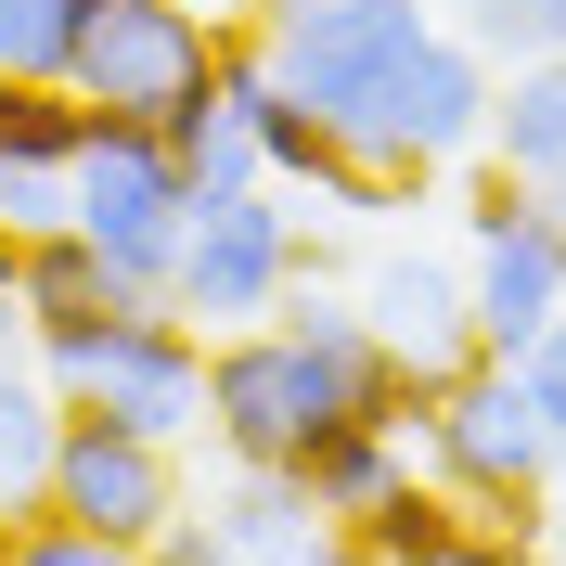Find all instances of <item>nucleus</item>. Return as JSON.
Wrapping results in <instances>:
<instances>
[{
  "label": "nucleus",
  "mask_w": 566,
  "mask_h": 566,
  "mask_svg": "<svg viewBox=\"0 0 566 566\" xmlns=\"http://www.w3.org/2000/svg\"><path fill=\"white\" fill-rule=\"evenodd\" d=\"M424 399L438 374H412L360 296H283L245 335H207V438L258 476H296L335 424H424Z\"/></svg>",
  "instance_id": "obj_1"
},
{
  "label": "nucleus",
  "mask_w": 566,
  "mask_h": 566,
  "mask_svg": "<svg viewBox=\"0 0 566 566\" xmlns=\"http://www.w3.org/2000/svg\"><path fill=\"white\" fill-rule=\"evenodd\" d=\"M39 387L65 412H104V424H142V438H193L207 424V335L168 310V296H129L116 322H77V335H39Z\"/></svg>",
  "instance_id": "obj_2"
},
{
  "label": "nucleus",
  "mask_w": 566,
  "mask_h": 566,
  "mask_svg": "<svg viewBox=\"0 0 566 566\" xmlns=\"http://www.w3.org/2000/svg\"><path fill=\"white\" fill-rule=\"evenodd\" d=\"M424 490H451L463 515H490V528H528L541 541V490H554V438H541L528 387H515V360H463L451 387L424 399Z\"/></svg>",
  "instance_id": "obj_3"
},
{
  "label": "nucleus",
  "mask_w": 566,
  "mask_h": 566,
  "mask_svg": "<svg viewBox=\"0 0 566 566\" xmlns=\"http://www.w3.org/2000/svg\"><path fill=\"white\" fill-rule=\"evenodd\" d=\"M180 219H193V168L168 155V129H142V116H91V142H77V168H65V232L104 258L116 283L168 296Z\"/></svg>",
  "instance_id": "obj_4"
},
{
  "label": "nucleus",
  "mask_w": 566,
  "mask_h": 566,
  "mask_svg": "<svg viewBox=\"0 0 566 566\" xmlns=\"http://www.w3.org/2000/svg\"><path fill=\"white\" fill-rule=\"evenodd\" d=\"M296 271H310L296 207H283L271 180H232V193H193V219H180L168 310L193 322V335H245V322H271L283 296H296Z\"/></svg>",
  "instance_id": "obj_5"
},
{
  "label": "nucleus",
  "mask_w": 566,
  "mask_h": 566,
  "mask_svg": "<svg viewBox=\"0 0 566 566\" xmlns=\"http://www.w3.org/2000/svg\"><path fill=\"white\" fill-rule=\"evenodd\" d=\"M463 310H476V360H528L541 335L566 322V245L554 219H541V193L515 168H476L463 180Z\"/></svg>",
  "instance_id": "obj_6"
},
{
  "label": "nucleus",
  "mask_w": 566,
  "mask_h": 566,
  "mask_svg": "<svg viewBox=\"0 0 566 566\" xmlns=\"http://www.w3.org/2000/svg\"><path fill=\"white\" fill-rule=\"evenodd\" d=\"M424 39H438V13H424V0H296V13H271V27H258V52H271V77L322 116V129L348 142V116L374 104L399 65H412Z\"/></svg>",
  "instance_id": "obj_7"
},
{
  "label": "nucleus",
  "mask_w": 566,
  "mask_h": 566,
  "mask_svg": "<svg viewBox=\"0 0 566 566\" xmlns=\"http://www.w3.org/2000/svg\"><path fill=\"white\" fill-rule=\"evenodd\" d=\"M219 65V13L193 0H91V27H77V65L65 91L91 116H142V129H168Z\"/></svg>",
  "instance_id": "obj_8"
},
{
  "label": "nucleus",
  "mask_w": 566,
  "mask_h": 566,
  "mask_svg": "<svg viewBox=\"0 0 566 566\" xmlns=\"http://www.w3.org/2000/svg\"><path fill=\"white\" fill-rule=\"evenodd\" d=\"M490 91H502V65L438 27L412 65L348 116V155H374V168H399V180H438V168H463V155H490Z\"/></svg>",
  "instance_id": "obj_9"
},
{
  "label": "nucleus",
  "mask_w": 566,
  "mask_h": 566,
  "mask_svg": "<svg viewBox=\"0 0 566 566\" xmlns=\"http://www.w3.org/2000/svg\"><path fill=\"white\" fill-rule=\"evenodd\" d=\"M39 515H65V528H104V541H155L180 515V463L168 438H142V424H104V412H65L52 438V476H39Z\"/></svg>",
  "instance_id": "obj_10"
},
{
  "label": "nucleus",
  "mask_w": 566,
  "mask_h": 566,
  "mask_svg": "<svg viewBox=\"0 0 566 566\" xmlns=\"http://www.w3.org/2000/svg\"><path fill=\"white\" fill-rule=\"evenodd\" d=\"M360 322L387 335L412 374H438L451 387L463 360H476V310H463V271L451 258H424V245H387L374 271H360Z\"/></svg>",
  "instance_id": "obj_11"
},
{
  "label": "nucleus",
  "mask_w": 566,
  "mask_h": 566,
  "mask_svg": "<svg viewBox=\"0 0 566 566\" xmlns=\"http://www.w3.org/2000/svg\"><path fill=\"white\" fill-rule=\"evenodd\" d=\"M129 296H142V283H116L77 232H27V245H13V310H27V348H39V335H77V322H116Z\"/></svg>",
  "instance_id": "obj_12"
},
{
  "label": "nucleus",
  "mask_w": 566,
  "mask_h": 566,
  "mask_svg": "<svg viewBox=\"0 0 566 566\" xmlns=\"http://www.w3.org/2000/svg\"><path fill=\"white\" fill-rule=\"evenodd\" d=\"M296 490H310V515H322V528H360L374 502H399V490H412V424H335V438L296 463Z\"/></svg>",
  "instance_id": "obj_13"
},
{
  "label": "nucleus",
  "mask_w": 566,
  "mask_h": 566,
  "mask_svg": "<svg viewBox=\"0 0 566 566\" xmlns=\"http://www.w3.org/2000/svg\"><path fill=\"white\" fill-rule=\"evenodd\" d=\"M490 168H515V180H554L566 168V52L502 65V91H490Z\"/></svg>",
  "instance_id": "obj_14"
},
{
  "label": "nucleus",
  "mask_w": 566,
  "mask_h": 566,
  "mask_svg": "<svg viewBox=\"0 0 566 566\" xmlns=\"http://www.w3.org/2000/svg\"><path fill=\"white\" fill-rule=\"evenodd\" d=\"M207 528L232 541L245 566H296V554L322 541V515H310V490H296V476H258V463H232V490L207 502Z\"/></svg>",
  "instance_id": "obj_15"
},
{
  "label": "nucleus",
  "mask_w": 566,
  "mask_h": 566,
  "mask_svg": "<svg viewBox=\"0 0 566 566\" xmlns=\"http://www.w3.org/2000/svg\"><path fill=\"white\" fill-rule=\"evenodd\" d=\"M52 438H65V399L39 387V360H0V502H13V515H39Z\"/></svg>",
  "instance_id": "obj_16"
},
{
  "label": "nucleus",
  "mask_w": 566,
  "mask_h": 566,
  "mask_svg": "<svg viewBox=\"0 0 566 566\" xmlns=\"http://www.w3.org/2000/svg\"><path fill=\"white\" fill-rule=\"evenodd\" d=\"M77 142H91V104H77L65 77H0V168H77Z\"/></svg>",
  "instance_id": "obj_17"
},
{
  "label": "nucleus",
  "mask_w": 566,
  "mask_h": 566,
  "mask_svg": "<svg viewBox=\"0 0 566 566\" xmlns=\"http://www.w3.org/2000/svg\"><path fill=\"white\" fill-rule=\"evenodd\" d=\"M348 541H360L374 566H451V541H463V502L412 476V490H399V502H374V515H360Z\"/></svg>",
  "instance_id": "obj_18"
},
{
  "label": "nucleus",
  "mask_w": 566,
  "mask_h": 566,
  "mask_svg": "<svg viewBox=\"0 0 566 566\" xmlns=\"http://www.w3.org/2000/svg\"><path fill=\"white\" fill-rule=\"evenodd\" d=\"M451 39L490 65H541V52H566V0H451Z\"/></svg>",
  "instance_id": "obj_19"
},
{
  "label": "nucleus",
  "mask_w": 566,
  "mask_h": 566,
  "mask_svg": "<svg viewBox=\"0 0 566 566\" xmlns=\"http://www.w3.org/2000/svg\"><path fill=\"white\" fill-rule=\"evenodd\" d=\"M91 0H0V77H65Z\"/></svg>",
  "instance_id": "obj_20"
},
{
  "label": "nucleus",
  "mask_w": 566,
  "mask_h": 566,
  "mask_svg": "<svg viewBox=\"0 0 566 566\" xmlns=\"http://www.w3.org/2000/svg\"><path fill=\"white\" fill-rule=\"evenodd\" d=\"M0 566H142V554L104 541V528H65V515H13L0 528Z\"/></svg>",
  "instance_id": "obj_21"
},
{
  "label": "nucleus",
  "mask_w": 566,
  "mask_h": 566,
  "mask_svg": "<svg viewBox=\"0 0 566 566\" xmlns=\"http://www.w3.org/2000/svg\"><path fill=\"white\" fill-rule=\"evenodd\" d=\"M515 387H528V412H541V438H554V463H566V322L541 335L528 360H515Z\"/></svg>",
  "instance_id": "obj_22"
},
{
  "label": "nucleus",
  "mask_w": 566,
  "mask_h": 566,
  "mask_svg": "<svg viewBox=\"0 0 566 566\" xmlns=\"http://www.w3.org/2000/svg\"><path fill=\"white\" fill-rule=\"evenodd\" d=\"M142 566H245V554H232V541H219L207 515H168V528L142 541Z\"/></svg>",
  "instance_id": "obj_23"
},
{
  "label": "nucleus",
  "mask_w": 566,
  "mask_h": 566,
  "mask_svg": "<svg viewBox=\"0 0 566 566\" xmlns=\"http://www.w3.org/2000/svg\"><path fill=\"white\" fill-rule=\"evenodd\" d=\"M451 566H541V554H528V528H490V515H463Z\"/></svg>",
  "instance_id": "obj_24"
},
{
  "label": "nucleus",
  "mask_w": 566,
  "mask_h": 566,
  "mask_svg": "<svg viewBox=\"0 0 566 566\" xmlns=\"http://www.w3.org/2000/svg\"><path fill=\"white\" fill-rule=\"evenodd\" d=\"M296 566H374V554H360L348 528H322V541H310V554H296Z\"/></svg>",
  "instance_id": "obj_25"
},
{
  "label": "nucleus",
  "mask_w": 566,
  "mask_h": 566,
  "mask_svg": "<svg viewBox=\"0 0 566 566\" xmlns=\"http://www.w3.org/2000/svg\"><path fill=\"white\" fill-rule=\"evenodd\" d=\"M528 193H541V219H554V245H566V168H554V180H528Z\"/></svg>",
  "instance_id": "obj_26"
},
{
  "label": "nucleus",
  "mask_w": 566,
  "mask_h": 566,
  "mask_svg": "<svg viewBox=\"0 0 566 566\" xmlns=\"http://www.w3.org/2000/svg\"><path fill=\"white\" fill-rule=\"evenodd\" d=\"M0 360H27V310H13V296H0Z\"/></svg>",
  "instance_id": "obj_27"
},
{
  "label": "nucleus",
  "mask_w": 566,
  "mask_h": 566,
  "mask_svg": "<svg viewBox=\"0 0 566 566\" xmlns=\"http://www.w3.org/2000/svg\"><path fill=\"white\" fill-rule=\"evenodd\" d=\"M13 245H27V232H13V219H0V296H13Z\"/></svg>",
  "instance_id": "obj_28"
},
{
  "label": "nucleus",
  "mask_w": 566,
  "mask_h": 566,
  "mask_svg": "<svg viewBox=\"0 0 566 566\" xmlns=\"http://www.w3.org/2000/svg\"><path fill=\"white\" fill-rule=\"evenodd\" d=\"M271 13H296V0H258V27H271Z\"/></svg>",
  "instance_id": "obj_29"
},
{
  "label": "nucleus",
  "mask_w": 566,
  "mask_h": 566,
  "mask_svg": "<svg viewBox=\"0 0 566 566\" xmlns=\"http://www.w3.org/2000/svg\"><path fill=\"white\" fill-rule=\"evenodd\" d=\"M0 528H13V502H0Z\"/></svg>",
  "instance_id": "obj_30"
}]
</instances>
